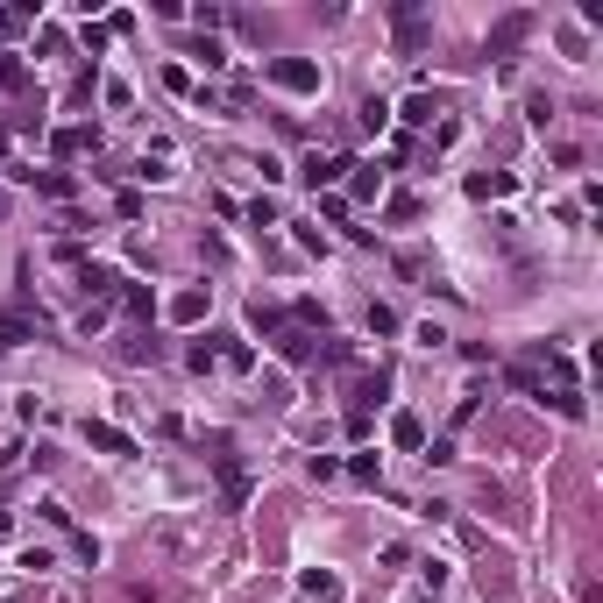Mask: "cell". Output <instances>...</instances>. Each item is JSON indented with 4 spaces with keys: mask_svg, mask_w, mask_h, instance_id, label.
Instances as JSON below:
<instances>
[{
    "mask_svg": "<svg viewBox=\"0 0 603 603\" xmlns=\"http://www.w3.org/2000/svg\"><path fill=\"white\" fill-rule=\"evenodd\" d=\"M391 21H398V43H404V50H419V43H426V21H419V7H404V0H398V7H391Z\"/></svg>",
    "mask_w": 603,
    "mask_h": 603,
    "instance_id": "cell-6",
    "label": "cell"
},
{
    "mask_svg": "<svg viewBox=\"0 0 603 603\" xmlns=\"http://www.w3.org/2000/svg\"><path fill=\"white\" fill-rule=\"evenodd\" d=\"M412 603H426V597H412Z\"/></svg>",
    "mask_w": 603,
    "mask_h": 603,
    "instance_id": "cell-19",
    "label": "cell"
},
{
    "mask_svg": "<svg viewBox=\"0 0 603 603\" xmlns=\"http://www.w3.org/2000/svg\"><path fill=\"white\" fill-rule=\"evenodd\" d=\"M86 440H93L100 454H135V440H128L121 426H106V419H86Z\"/></svg>",
    "mask_w": 603,
    "mask_h": 603,
    "instance_id": "cell-4",
    "label": "cell"
},
{
    "mask_svg": "<svg viewBox=\"0 0 603 603\" xmlns=\"http://www.w3.org/2000/svg\"><path fill=\"white\" fill-rule=\"evenodd\" d=\"M469 192H476V200H504V192H511V178H504V171H490V178H469Z\"/></svg>",
    "mask_w": 603,
    "mask_h": 603,
    "instance_id": "cell-13",
    "label": "cell"
},
{
    "mask_svg": "<svg viewBox=\"0 0 603 603\" xmlns=\"http://www.w3.org/2000/svg\"><path fill=\"white\" fill-rule=\"evenodd\" d=\"M50 149H57V157H79V149H100V135H93V128H57Z\"/></svg>",
    "mask_w": 603,
    "mask_h": 603,
    "instance_id": "cell-7",
    "label": "cell"
},
{
    "mask_svg": "<svg viewBox=\"0 0 603 603\" xmlns=\"http://www.w3.org/2000/svg\"><path fill=\"white\" fill-rule=\"evenodd\" d=\"M305 597H319V603H341V575H319V568H312V575H305Z\"/></svg>",
    "mask_w": 603,
    "mask_h": 603,
    "instance_id": "cell-10",
    "label": "cell"
},
{
    "mask_svg": "<svg viewBox=\"0 0 603 603\" xmlns=\"http://www.w3.org/2000/svg\"><path fill=\"white\" fill-rule=\"evenodd\" d=\"M391 440H398V447H412V454H419V447H426V426H419L412 412H398V419H391Z\"/></svg>",
    "mask_w": 603,
    "mask_h": 603,
    "instance_id": "cell-9",
    "label": "cell"
},
{
    "mask_svg": "<svg viewBox=\"0 0 603 603\" xmlns=\"http://www.w3.org/2000/svg\"><path fill=\"white\" fill-rule=\"evenodd\" d=\"M355 171H362V178H355V200H369V192H384V171H377V164H355Z\"/></svg>",
    "mask_w": 603,
    "mask_h": 603,
    "instance_id": "cell-14",
    "label": "cell"
},
{
    "mask_svg": "<svg viewBox=\"0 0 603 603\" xmlns=\"http://www.w3.org/2000/svg\"><path fill=\"white\" fill-rule=\"evenodd\" d=\"M29 334H43V319H29V312L0 305V348H14V341H29Z\"/></svg>",
    "mask_w": 603,
    "mask_h": 603,
    "instance_id": "cell-5",
    "label": "cell"
},
{
    "mask_svg": "<svg viewBox=\"0 0 603 603\" xmlns=\"http://www.w3.org/2000/svg\"><path fill=\"white\" fill-rule=\"evenodd\" d=\"M192 57H200L206 72H220V64H227V50H220V43H213V36H206V43H200V50H192Z\"/></svg>",
    "mask_w": 603,
    "mask_h": 603,
    "instance_id": "cell-15",
    "label": "cell"
},
{
    "mask_svg": "<svg viewBox=\"0 0 603 603\" xmlns=\"http://www.w3.org/2000/svg\"><path fill=\"white\" fill-rule=\"evenodd\" d=\"M29 21H36V0H29V7H0V36H21Z\"/></svg>",
    "mask_w": 603,
    "mask_h": 603,
    "instance_id": "cell-12",
    "label": "cell"
},
{
    "mask_svg": "<svg viewBox=\"0 0 603 603\" xmlns=\"http://www.w3.org/2000/svg\"><path fill=\"white\" fill-rule=\"evenodd\" d=\"M0 86H21V64H14V50H0Z\"/></svg>",
    "mask_w": 603,
    "mask_h": 603,
    "instance_id": "cell-17",
    "label": "cell"
},
{
    "mask_svg": "<svg viewBox=\"0 0 603 603\" xmlns=\"http://www.w3.org/2000/svg\"><path fill=\"white\" fill-rule=\"evenodd\" d=\"M220 483H227V504H242V497H249V469H242L234 454H220Z\"/></svg>",
    "mask_w": 603,
    "mask_h": 603,
    "instance_id": "cell-8",
    "label": "cell"
},
{
    "mask_svg": "<svg viewBox=\"0 0 603 603\" xmlns=\"http://www.w3.org/2000/svg\"><path fill=\"white\" fill-rule=\"evenodd\" d=\"M0 157H7V142H0Z\"/></svg>",
    "mask_w": 603,
    "mask_h": 603,
    "instance_id": "cell-18",
    "label": "cell"
},
{
    "mask_svg": "<svg viewBox=\"0 0 603 603\" xmlns=\"http://www.w3.org/2000/svg\"><path fill=\"white\" fill-rule=\"evenodd\" d=\"M433 114H440V106L426 100V93H412V100H404V114H398V121H404V128H426Z\"/></svg>",
    "mask_w": 603,
    "mask_h": 603,
    "instance_id": "cell-11",
    "label": "cell"
},
{
    "mask_svg": "<svg viewBox=\"0 0 603 603\" xmlns=\"http://www.w3.org/2000/svg\"><path fill=\"white\" fill-rule=\"evenodd\" d=\"M525 114H532V128H547V121H554V100H547V93H532V100H525Z\"/></svg>",
    "mask_w": 603,
    "mask_h": 603,
    "instance_id": "cell-16",
    "label": "cell"
},
{
    "mask_svg": "<svg viewBox=\"0 0 603 603\" xmlns=\"http://www.w3.org/2000/svg\"><path fill=\"white\" fill-rule=\"evenodd\" d=\"M263 79L285 86V93H319V64H305V57H270Z\"/></svg>",
    "mask_w": 603,
    "mask_h": 603,
    "instance_id": "cell-1",
    "label": "cell"
},
{
    "mask_svg": "<svg viewBox=\"0 0 603 603\" xmlns=\"http://www.w3.org/2000/svg\"><path fill=\"white\" fill-rule=\"evenodd\" d=\"M525 29H532V14H525V7H518V14H504L497 29H490V57H511V50H518V36H525Z\"/></svg>",
    "mask_w": 603,
    "mask_h": 603,
    "instance_id": "cell-2",
    "label": "cell"
},
{
    "mask_svg": "<svg viewBox=\"0 0 603 603\" xmlns=\"http://www.w3.org/2000/svg\"><path fill=\"white\" fill-rule=\"evenodd\" d=\"M341 171H355L341 149H334V157H305V185H312V192H319V185H341Z\"/></svg>",
    "mask_w": 603,
    "mask_h": 603,
    "instance_id": "cell-3",
    "label": "cell"
}]
</instances>
